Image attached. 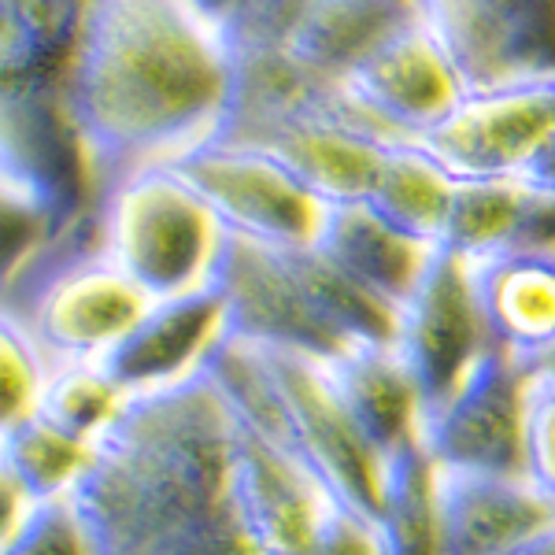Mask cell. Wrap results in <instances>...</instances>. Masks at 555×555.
<instances>
[{
  "instance_id": "7c38bea8",
  "label": "cell",
  "mask_w": 555,
  "mask_h": 555,
  "mask_svg": "<svg viewBox=\"0 0 555 555\" xmlns=\"http://www.w3.org/2000/svg\"><path fill=\"white\" fill-rule=\"evenodd\" d=\"M234 496L253 555H311L334 515L345 507L297 452L237 418Z\"/></svg>"
},
{
  "instance_id": "44dd1931",
  "label": "cell",
  "mask_w": 555,
  "mask_h": 555,
  "mask_svg": "<svg viewBox=\"0 0 555 555\" xmlns=\"http://www.w3.org/2000/svg\"><path fill=\"white\" fill-rule=\"evenodd\" d=\"M89 455L93 444L49 423L38 411L0 437V467L12 474L30 504L70 500L78 478L89 467Z\"/></svg>"
},
{
  "instance_id": "484cf974",
  "label": "cell",
  "mask_w": 555,
  "mask_h": 555,
  "mask_svg": "<svg viewBox=\"0 0 555 555\" xmlns=\"http://www.w3.org/2000/svg\"><path fill=\"white\" fill-rule=\"evenodd\" d=\"M49 360L12 304H0V437L38 411Z\"/></svg>"
},
{
  "instance_id": "ffe728a7",
  "label": "cell",
  "mask_w": 555,
  "mask_h": 555,
  "mask_svg": "<svg viewBox=\"0 0 555 555\" xmlns=\"http://www.w3.org/2000/svg\"><path fill=\"white\" fill-rule=\"evenodd\" d=\"M455 196V178L415 141H397L385 152L366 204L400 234L441 248Z\"/></svg>"
},
{
  "instance_id": "3957f363",
  "label": "cell",
  "mask_w": 555,
  "mask_h": 555,
  "mask_svg": "<svg viewBox=\"0 0 555 555\" xmlns=\"http://www.w3.org/2000/svg\"><path fill=\"white\" fill-rule=\"evenodd\" d=\"M89 0H0V171L78 230L96 204L67 122V75Z\"/></svg>"
},
{
  "instance_id": "6da1fadb",
  "label": "cell",
  "mask_w": 555,
  "mask_h": 555,
  "mask_svg": "<svg viewBox=\"0 0 555 555\" xmlns=\"http://www.w3.org/2000/svg\"><path fill=\"white\" fill-rule=\"evenodd\" d=\"M234 56L193 0H89L67 75V122L93 193L171 167L219 138Z\"/></svg>"
},
{
  "instance_id": "ac0fdd59",
  "label": "cell",
  "mask_w": 555,
  "mask_h": 555,
  "mask_svg": "<svg viewBox=\"0 0 555 555\" xmlns=\"http://www.w3.org/2000/svg\"><path fill=\"white\" fill-rule=\"evenodd\" d=\"M330 378L348 415L385 463L423 452V397L392 348H352L330 360Z\"/></svg>"
},
{
  "instance_id": "603a6c76",
  "label": "cell",
  "mask_w": 555,
  "mask_h": 555,
  "mask_svg": "<svg viewBox=\"0 0 555 555\" xmlns=\"http://www.w3.org/2000/svg\"><path fill=\"white\" fill-rule=\"evenodd\" d=\"M127 400L130 392L115 382V374L104 363H49L38 397V415L96 444L104 429L127 408Z\"/></svg>"
},
{
  "instance_id": "9a60e30c",
  "label": "cell",
  "mask_w": 555,
  "mask_h": 555,
  "mask_svg": "<svg viewBox=\"0 0 555 555\" xmlns=\"http://www.w3.org/2000/svg\"><path fill=\"white\" fill-rule=\"evenodd\" d=\"M552 522L555 496L526 474L434 467V526L441 555H504Z\"/></svg>"
},
{
  "instance_id": "7402d4cb",
  "label": "cell",
  "mask_w": 555,
  "mask_h": 555,
  "mask_svg": "<svg viewBox=\"0 0 555 555\" xmlns=\"http://www.w3.org/2000/svg\"><path fill=\"white\" fill-rule=\"evenodd\" d=\"M522 204H526L522 178H489V182H460L455 178V196H452L441 248H449V253L463 259L504 253L515 241Z\"/></svg>"
},
{
  "instance_id": "2e32d148",
  "label": "cell",
  "mask_w": 555,
  "mask_h": 555,
  "mask_svg": "<svg viewBox=\"0 0 555 555\" xmlns=\"http://www.w3.org/2000/svg\"><path fill=\"white\" fill-rule=\"evenodd\" d=\"M222 337L227 308L211 285L190 297L152 300L130 334L107 352L104 366L130 397H138L201 374Z\"/></svg>"
},
{
  "instance_id": "5bb4252c",
  "label": "cell",
  "mask_w": 555,
  "mask_h": 555,
  "mask_svg": "<svg viewBox=\"0 0 555 555\" xmlns=\"http://www.w3.org/2000/svg\"><path fill=\"white\" fill-rule=\"evenodd\" d=\"M555 133V82L467 93L423 145L460 182L522 178Z\"/></svg>"
},
{
  "instance_id": "e0dca14e",
  "label": "cell",
  "mask_w": 555,
  "mask_h": 555,
  "mask_svg": "<svg viewBox=\"0 0 555 555\" xmlns=\"http://www.w3.org/2000/svg\"><path fill=\"white\" fill-rule=\"evenodd\" d=\"M489 345L526 366L555 356V248H504L467 259Z\"/></svg>"
},
{
  "instance_id": "8992f818",
  "label": "cell",
  "mask_w": 555,
  "mask_h": 555,
  "mask_svg": "<svg viewBox=\"0 0 555 555\" xmlns=\"http://www.w3.org/2000/svg\"><path fill=\"white\" fill-rule=\"evenodd\" d=\"M20 289L23 300L12 308L49 363H104L152 304L96 245L64 253V241L23 278Z\"/></svg>"
},
{
  "instance_id": "83f0119b",
  "label": "cell",
  "mask_w": 555,
  "mask_h": 555,
  "mask_svg": "<svg viewBox=\"0 0 555 555\" xmlns=\"http://www.w3.org/2000/svg\"><path fill=\"white\" fill-rule=\"evenodd\" d=\"M522 474L555 496V374L537 366L526 392Z\"/></svg>"
},
{
  "instance_id": "5b68a950",
  "label": "cell",
  "mask_w": 555,
  "mask_h": 555,
  "mask_svg": "<svg viewBox=\"0 0 555 555\" xmlns=\"http://www.w3.org/2000/svg\"><path fill=\"white\" fill-rule=\"evenodd\" d=\"M227 330L259 348L337 360L348 352L326 297V263L315 248H282L227 234L215 271Z\"/></svg>"
},
{
  "instance_id": "277c9868",
  "label": "cell",
  "mask_w": 555,
  "mask_h": 555,
  "mask_svg": "<svg viewBox=\"0 0 555 555\" xmlns=\"http://www.w3.org/2000/svg\"><path fill=\"white\" fill-rule=\"evenodd\" d=\"M93 245L149 300H171L211 289L227 230L175 167H141L96 196Z\"/></svg>"
},
{
  "instance_id": "30bf717a",
  "label": "cell",
  "mask_w": 555,
  "mask_h": 555,
  "mask_svg": "<svg viewBox=\"0 0 555 555\" xmlns=\"http://www.w3.org/2000/svg\"><path fill=\"white\" fill-rule=\"evenodd\" d=\"M537 366L489 348L423 418V452L437 470L522 474L526 392Z\"/></svg>"
},
{
  "instance_id": "ba28073f",
  "label": "cell",
  "mask_w": 555,
  "mask_h": 555,
  "mask_svg": "<svg viewBox=\"0 0 555 555\" xmlns=\"http://www.w3.org/2000/svg\"><path fill=\"white\" fill-rule=\"evenodd\" d=\"M467 93L555 82V0H415Z\"/></svg>"
},
{
  "instance_id": "52a82bcc",
  "label": "cell",
  "mask_w": 555,
  "mask_h": 555,
  "mask_svg": "<svg viewBox=\"0 0 555 555\" xmlns=\"http://www.w3.org/2000/svg\"><path fill=\"white\" fill-rule=\"evenodd\" d=\"M282 408V444L330 486L341 504L378 518L392 463H385L348 415L326 360L263 348Z\"/></svg>"
},
{
  "instance_id": "4316f807",
  "label": "cell",
  "mask_w": 555,
  "mask_h": 555,
  "mask_svg": "<svg viewBox=\"0 0 555 555\" xmlns=\"http://www.w3.org/2000/svg\"><path fill=\"white\" fill-rule=\"evenodd\" d=\"M0 555H93L86 526L70 500L30 504V512L12 533Z\"/></svg>"
},
{
  "instance_id": "7a4b0ae2",
  "label": "cell",
  "mask_w": 555,
  "mask_h": 555,
  "mask_svg": "<svg viewBox=\"0 0 555 555\" xmlns=\"http://www.w3.org/2000/svg\"><path fill=\"white\" fill-rule=\"evenodd\" d=\"M70 504L93 555H253L234 496V415L208 371L130 397Z\"/></svg>"
},
{
  "instance_id": "cb8c5ba5",
  "label": "cell",
  "mask_w": 555,
  "mask_h": 555,
  "mask_svg": "<svg viewBox=\"0 0 555 555\" xmlns=\"http://www.w3.org/2000/svg\"><path fill=\"white\" fill-rule=\"evenodd\" d=\"M70 234L78 230H67L38 196L0 171V304Z\"/></svg>"
},
{
  "instance_id": "1f68e13d",
  "label": "cell",
  "mask_w": 555,
  "mask_h": 555,
  "mask_svg": "<svg viewBox=\"0 0 555 555\" xmlns=\"http://www.w3.org/2000/svg\"><path fill=\"white\" fill-rule=\"evenodd\" d=\"M504 555H555V522L537 530L533 537H526V541H518L515 548H507Z\"/></svg>"
},
{
  "instance_id": "d4e9b609",
  "label": "cell",
  "mask_w": 555,
  "mask_h": 555,
  "mask_svg": "<svg viewBox=\"0 0 555 555\" xmlns=\"http://www.w3.org/2000/svg\"><path fill=\"white\" fill-rule=\"evenodd\" d=\"M378 526L385 555H441L434 526V467L426 452L392 463Z\"/></svg>"
},
{
  "instance_id": "f1b7e54d",
  "label": "cell",
  "mask_w": 555,
  "mask_h": 555,
  "mask_svg": "<svg viewBox=\"0 0 555 555\" xmlns=\"http://www.w3.org/2000/svg\"><path fill=\"white\" fill-rule=\"evenodd\" d=\"M311 555H385L382 526L378 518L356 512V507H341L334 515V522L326 526L319 548Z\"/></svg>"
},
{
  "instance_id": "8fae6325",
  "label": "cell",
  "mask_w": 555,
  "mask_h": 555,
  "mask_svg": "<svg viewBox=\"0 0 555 555\" xmlns=\"http://www.w3.org/2000/svg\"><path fill=\"white\" fill-rule=\"evenodd\" d=\"M334 86L389 141H423L467 96L441 44L415 20L392 26Z\"/></svg>"
},
{
  "instance_id": "d6986e66",
  "label": "cell",
  "mask_w": 555,
  "mask_h": 555,
  "mask_svg": "<svg viewBox=\"0 0 555 555\" xmlns=\"http://www.w3.org/2000/svg\"><path fill=\"white\" fill-rule=\"evenodd\" d=\"M311 248L397 308L415 293L429 259L437 256L434 245L400 234L366 201L326 208Z\"/></svg>"
},
{
  "instance_id": "4dcf8cb0",
  "label": "cell",
  "mask_w": 555,
  "mask_h": 555,
  "mask_svg": "<svg viewBox=\"0 0 555 555\" xmlns=\"http://www.w3.org/2000/svg\"><path fill=\"white\" fill-rule=\"evenodd\" d=\"M522 182L533 185V190H541V193H555V133L544 141V149L533 156V164L526 167Z\"/></svg>"
},
{
  "instance_id": "4fadbf2b",
  "label": "cell",
  "mask_w": 555,
  "mask_h": 555,
  "mask_svg": "<svg viewBox=\"0 0 555 555\" xmlns=\"http://www.w3.org/2000/svg\"><path fill=\"white\" fill-rule=\"evenodd\" d=\"M489 348L470 263L449 248H437L423 282L400 304L397 341H392V352L408 366L423 408L429 411L441 404Z\"/></svg>"
},
{
  "instance_id": "f546056e",
  "label": "cell",
  "mask_w": 555,
  "mask_h": 555,
  "mask_svg": "<svg viewBox=\"0 0 555 555\" xmlns=\"http://www.w3.org/2000/svg\"><path fill=\"white\" fill-rule=\"evenodd\" d=\"M26 512H30V500H26L23 489L12 481V474L0 467V548L12 541V533L20 530Z\"/></svg>"
},
{
  "instance_id": "9c48e42d",
  "label": "cell",
  "mask_w": 555,
  "mask_h": 555,
  "mask_svg": "<svg viewBox=\"0 0 555 555\" xmlns=\"http://www.w3.org/2000/svg\"><path fill=\"white\" fill-rule=\"evenodd\" d=\"M171 167L208 204L227 234L282 248L315 245L326 204L263 149L208 141Z\"/></svg>"
}]
</instances>
